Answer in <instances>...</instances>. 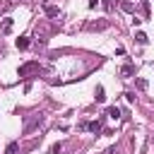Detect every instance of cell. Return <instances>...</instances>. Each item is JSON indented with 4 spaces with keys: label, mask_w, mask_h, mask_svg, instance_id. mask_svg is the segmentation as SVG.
<instances>
[{
    "label": "cell",
    "mask_w": 154,
    "mask_h": 154,
    "mask_svg": "<svg viewBox=\"0 0 154 154\" xmlns=\"http://www.w3.org/2000/svg\"><path fill=\"white\" fill-rule=\"evenodd\" d=\"M38 70H41V65H38L36 60H31V63L22 65V67L17 70V75H19V77H26V75H31V72H38Z\"/></svg>",
    "instance_id": "1"
},
{
    "label": "cell",
    "mask_w": 154,
    "mask_h": 154,
    "mask_svg": "<svg viewBox=\"0 0 154 154\" xmlns=\"http://www.w3.org/2000/svg\"><path fill=\"white\" fill-rule=\"evenodd\" d=\"M12 26H14V19H12V17H5V19L0 22V31H2V34H10Z\"/></svg>",
    "instance_id": "2"
},
{
    "label": "cell",
    "mask_w": 154,
    "mask_h": 154,
    "mask_svg": "<svg viewBox=\"0 0 154 154\" xmlns=\"http://www.w3.org/2000/svg\"><path fill=\"white\" fill-rule=\"evenodd\" d=\"M41 120H43L41 116H31V118L26 120V125H24V130H26V132H31V130H34V128H36V125H38Z\"/></svg>",
    "instance_id": "3"
},
{
    "label": "cell",
    "mask_w": 154,
    "mask_h": 154,
    "mask_svg": "<svg viewBox=\"0 0 154 154\" xmlns=\"http://www.w3.org/2000/svg\"><path fill=\"white\" fill-rule=\"evenodd\" d=\"M132 75H135V67H132V65H123V67H120V77H125V79H130Z\"/></svg>",
    "instance_id": "4"
},
{
    "label": "cell",
    "mask_w": 154,
    "mask_h": 154,
    "mask_svg": "<svg viewBox=\"0 0 154 154\" xmlns=\"http://www.w3.org/2000/svg\"><path fill=\"white\" fill-rule=\"evenodd\" d=\"M84 128H89L91 132H101V130H103V123H101V120H91V123H87Z\"/></svg>",
    "instance_id": "5"
},
{
    "label": "cell",
    "mask_w": 154,
    "mask_h": 154,
    "mask_svg": "<svg viewBox=\"0 0 154 154\" xmlns=\"http://www.w3.org/2000/svg\"><path fill=\"white\" fill-rule=\"evenodd\" d=\"M29 43H31V41H29V36H19V38H17V48H19V51L29 48Z\"/></svg>",
    "instance_id": "6"
},
{
    "label": "cell",
    "mask_w": 154,
    "mask_h": 154,
    "mask_svg": "<svg viewBox=\"0 0 154 154\" xmlns=\"http://www.w3.org/2000/svg\"><path fill=\"white\" fill-rule=\"evenodd\" d=\"M106 113H108V118H113V120H118V118H120V108H118V106H108V111H106Z\"/></svg>",
    "instance_id": "7"
},
{
    "label": "cell",
    "mask_w": 154,
    "mask_h": 154,
    "mask_svg": "<svg viewBox=\"0 0 154 154\" xmlns=\"http://www.w3.org/2000/svg\"><path fill=\"white\" fill-rule=\"evenodd\" d=\"M43 10H46V14H48V17H60V10H58V7H53V5H46Z\"/></svg>",
    "instance_id": "8"
},
{
    "label": "cell",
    "mask_w": 154,
    "mask_h": 154,
    "mask_svg": "<svg viewBox=\"0 0 154 154\" xmlns=\"http://www.w3.org/2000/svg\"><path fill=\"white\" fill-rule=\"evenodd\" d=\"M135 41H137L140 46H147V41H149V38H147V34H144V31H137V34H135Z\"/></svg>",
    "instance_id": "9"
},
{
    "label": "cell",
    "mask_w": 154,
    "mask_h": 154,
    "mask_svg": "<svg viewBox=\"0 0 154 154\" xmlns=\"http://www.w3.org/2000/svg\"><path fill=\"white\" fill-rule=\"evenodd\" d=\"M96 101H106V96H103V87H96Z\"/></svg>",
    "instance_id": "10"
},
{
    "label": "cell",
    "mask_w": 154,
    "mask_h": 154,
    "mask_svg": "<svg viewBox=\"0 0 154 154\" xmlns=\"http://www.w3.org/2000/svg\"><path fill=\"white\" fill-rule=\"evenodd\" d=\"M137 89H142V91H144V89H147V79H142V77H137Z\"/></svg>",
    "instance_id": "11"
},
{
    "label": "cell",
    "mask_w": 154,
    "mask_h": 154,
    "mask_svg": "<svg viewBox=\"0 0 154 154\" xmlns=\"http://www.w3.org/2000/svg\"><path fill=\"white\" fill-rule=\"evenodd\" d=\"M17 152V142H10V147H7V154H14Z\"/></svg>",
    "instance_id": "12"
},
{
    "label": "cell",
    "mask_w": 154,
    "mask_h": 154,
    "mask_svg": "<svg viewBox=\"0 0 154 154\" xmlns=\"http://www.w3.org/2000/svg\"><path fill=\"white\" fill-rule=\"evenodd\" d=\"M123 10H125V12H132V10H135V7H132V5H130V2H123Z\"/></svg>",
    "instance_id": "13"
},
{
    "label": "cell",
    "mask_w": 154,
    "mask_h": 154,
    "mask_svg": "<svg viewBox=\"0 0 154 154\" xmlns=\"http://www.w3.org/2000/svg\"><path fill=\"white\" fill-rule=\"evenodd\" d=\"M103 5H106V10H108V12H111V10H113V0H106V2H103Z\"/></svg>",
    "instance_id": "14"
},
{
    "label": "cell",
    "mask_w": 154,
    "mask_h": 154,
    "mask_svg": "<svg viewBox=\"0 0 154 154\" xmlns=\"http://www.w3.org/2000/svg\"><path fill=\"white\" fill-rule=\"evenodd\" d=\"M96 5H99V0H89V7H91V10H94Z\"/></svg>",
    "instance_id": "15"
},
{
    "label": "cell",
    "mask_w": 154,
    "mask_h": 154,
    "mask_svg": "<svg viewBox=\"0 0 154 154\" xmlns=\"http://www.w3.org/2000/svg\"><path fill=\"white\" fill-rule=\"evenodd\" d=\"M152 144H154V137H152Z\"/></svg>",
    "instance_id": "16"
}]
</instances>
